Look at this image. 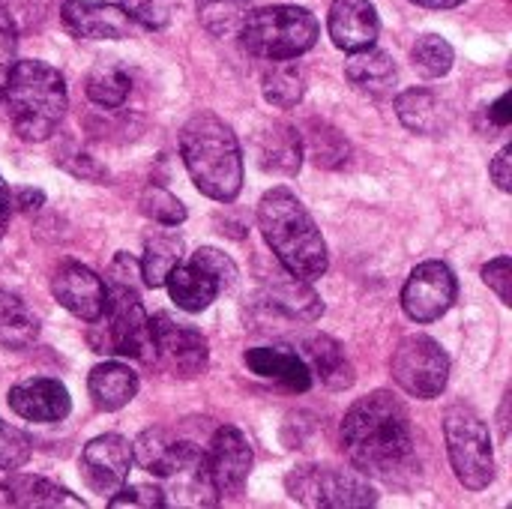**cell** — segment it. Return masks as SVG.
I'll return each instance as SVG.
<instances>
[{
    "label": "cell",
    "mask_w": 512,
    "mask_h": 509,
    "mask_svg": "<svg viewBox=\"0 0 512 509\" xmlns=\"http://www.w3.org/2000/svg\"><path fill=\"white\" fill-rule=\"evenodd\" d=\"M342 447L363 477L408 486L420 474L408 411L387 390L354 402L342 423Z\"/></svg>",
    "instance_id": "6da1fadb"
},
{
    "label": "cell",
    "mask_w": 512,
    "mask_h": 509,
    "mask_svg": "<svg viewBox=\"0 0 512 509\" xmlns=\"http://www.w3.org/2000/svg\"><path fill=\"white\" fill-rule=\"evenodd\" d=\"M180 156L195 189L231 204L243 189V153L234 129L213 111H201L180 129Z\"/></svg>",
    "instance_id": "7a4b0ae2"
},
{
    "label": "cell",
    "mask_w": 512,
    "mask_h": 509,
    "mask_svg": "<svg viewBox=\"0 0 512 509\" xmlns=\"http://www.w3.org/2000/svg\"><path fill=\"white\" fill-rule=\"evenodd\" d=\"M258 228L267 240V246L273 249L276 261L312 282V279H321L330 267V258H327V243L312 219V213L303 207V201L285 189V186H276L270 189L261 204H258Z\"/></svg>",
    "instance_id": "3957f363"
},
{
    "label": "cell",
    "mask_w": 512,
    "mask_h": 509,
    "mask_svg": "<svg viewBox=\"0 0 512 509\" xmlns=\"http://www.w3.org/2000/svg\"><path fill=\"white\" fill-rule=\"evenodd\" d=\"M0 102L6 105L12 129L24 141H45L60 126L69 96L63 75L42 60H21L12 66Z\"/></svg>",
    "instance_id": "277c9868"
},
{
    "label": "cell",
    "mask_w": 512,
    "mask_h": 509,
    "mask_svg": "<svg viewBox=\"0 0 512 509\" xmlns=\"http://www.w3.org/2000/svg\"><path fill=\"white\" fill-rule=\"evenodd\" d=\"M87 342L96 354L108 357H132L141 363H153V339L150 318L141 306V297L129 285L108 282L105 306L96 321H90Z\"/></svg>",
    "instance_id": "5b68a950"
},
{
    "label": "cell",
    "mask_w": 512,
    "mask_h": 509,
    "mask_svg": "<svg viewBox=\"0 0 512 509\" xmlns=\"http://www.w3.org/2000/svg\"><path fill=\"white\" fill-rule=\"evenodd\" d=\"M318 18L306 6L276 3L252 9L240 27V42L261 60H294L318 42Z\"/></svg>",
    "instance_id": "8992f818"
},
{
    "label": "cell",
    "mask_w": 512,
    "mask_h": 509,
    "mask_svg": "<svg viewBox=\"0 0 512 509\" xmlns=\"http://www.w3.org/2000/svg\"><path fill=\"white\" fill-rule=\"evenodd\" d=\"M444 438L456 480L468 492L489 489V483L495 480V456L486 420L468 405H453L444 414Z\"/></svg>",
    "instance_id": "52a82bcc"
},
{
    "label": "cell",
    "mask_w": 512,
    "mask_h": 509,
    "mask_svg": "<svg viewBox=\"0 0 512 509\" xmlns=\"http://www.w3.org/2000/svg\"><path fill=\"white\" fill-rule=\"evenodd\" d=\"M285 486H288V495L303 507L360 509L378 504V492L372 489L369 477H363L360 471L303 465L288 474Z\"/></svg>",
    "instance_id": "ba28073f"
},
{
    "label": "cell",
    "mask_w": 512,
    "mask_h": 509,
    "mask_svg": "<svg viewBox=\"0 0 512 509\" xmlns=\"http://www.w3.org/2000/svg\"><path fill=\"white\" fill-rule=\"evenodd\" d=\"M396 384L414 399H438L450 381L447 351L423 333L405 336L390 360Z\"/></svg>",
    "instance_id": "9c48e42d"
},
{
    "label": "cell",
    "mask_w": 512,
    "mask_h": 509,
    "mask_svg": "<svg viewBox=\"0 0 512 509\" xmlns=\"http://www.w3.org/2000/svg\"><path fill=\"white\" fill-rule=\"evenodd\" d=\"M150 339L153 360H162L174 375L195 378L207 369V339L192 324H180L168 312H159L150 318Z\"/></svg>",
    "instance_id": "30bf717a"
},
{
    "label": "cell",
    "mask_w": 512,
    "mask_h": 509,
    "mask_svg": "<svg viewBox=\"0 0 512 509\" xmlns=\"http://www.w3.org/2000/svg\"><path fill=\"white\" fill-rule=\"evenodd\" d=\"M456 294H459V285H456L453 270L441 261H426L408 276L402 288V309L411 321L432 324L450 312V306L456 303Z\"/></svg>",
    "instance_id": "8fae6325"
},
{
    "label": "cell",
    "mask_w": 512,
    "mask_h": 509,
    "mask_svg": "<svg viewBox=\"0 0 512 509\" xmlns=\"http://www.w3.org/2000/svg\"><path fill=\"white\" fill-rule=\"evenodd\" d=\"M204 465L219 498L240 495L252 471V447L246 435L234 426H219L210 447L204 450Z\"/></svg>",
    "instance_id": "7c38bea8"
},
{
    "label": "cell",
    "mask_w": 512,
    "mask_h": 509,
    "mask_svg": "<svg viewBox=\"0 0 512 509\" xmlns=\"http://www.w3.org/2000/svg\"><path fill=\"white\" fill-rule=\"evenodd\" d=\"M132 468V444L123 435H99L81 453V477L96 495H114Z\"/></svg>",
    "instance_id": "4fadbf2b"
},
{
    "label": "cell",
    "mask_w": 512,
    "mask_h": 509,
    "mask_svg": "<svg viewBox=\"0 0 512 509\" xmlns=\"http://www.w3.org/2000/svg\"><path fill=\"white\" fill-rule=\"evenodd\" d=\"M201 456H204L201 447H195L192 441H183L174 432L159 429V426L144 429L132 444V462H138L156 480H168V477L192 468Z\"/></svg>",
    "instance_id": "5bb4252c"
},
{
    "label": "cell",
    "mask_w": 512,
    "mask_h": 509,
    "mask_svg": "<svg viewBox=\"0 0 512 509\" xmlns=\"http://www.w3.org/2000/svg\"><path fill=\"white\" fill-rule=\"evenodd\" d=\"M60 21L75 39H126L132 18L102 0H66L60 6Z\"/></svg>",
    "instance_id": "9a60e30c"
},
{
    "label": "cell",
    "mask_w": 512,
    "mask_h": 509,
    "mask_svg": "<svg viewBox=\"0 0 512 509\" xmlns=\"http://www.w3.org/2000/svg\"><path fill=\"white\" fill-rule=\"evenodd\" d=\"M51 294L57 303L81 321H96L105 306V282L84 264H63L51 279Z\"/></svg>",
    "instance_id": "2e32d148"
},
{
    "label": "cell",
    "mask_w": 512,
    "mask_h": 509,
    "mask_svg": "<svg viewBox=\"0 0 512 509\" xmlns=\"http://www.w3.org/2000/svg\"><path fill=\"white\" fill-rule=\"evenodd\" d=\"M327 30L336 48L342 51H363L378 42L381 21L372 0H333L327 15Z\"/></svg>",
    "instance_id": "e0dca14e"
},
{
    "label": "cell",
    "mask_w": 512,
    "mask_h": 509,
    "mask_svg": "<svg viewBox=\"0 0 512 509\" xmlns=\"http://www.w3.org/2000/svg\"><path fill=\"white\" fill-rule=\"evenodd\" d=\"M9 408L30 423H60L72 411L69 390L54 378H30L9 390Z\"/></svg>",
    "instance_id": "ac0fdd59"
},
{
    "label": "cell",
    "mask_w": 512,
    "mask_h": 509,
    "mask_svg": "<svg viewBox=\"0 0 512 509\" xmlns=\"http://www.w3.org/2000/svg\"><path fill=\"white\" fill-rule=\"evenodd\" d=\"M255 162L261 171L276 177H294L303 165V138L291 123L273 120L255 135Z\"/></svg>",
    "instance_id": "d6986e66"
},
{
    "label": "cell",
    "mask_w": 512,
    "mask_h": 509,
    "mask_svg": "<svg viewBox=\"0 0 512 509\" xmlns=\"http://www.w3.org/2000/svg\"><path fill=\"white\" fill-rule=\"evenodd\" d=\"M264 306L291 318V321H318L324 315L321 297L309 288L306 279L294 273H276L264 279Z\"/></svg>",
    "instance_id": "ffe728a7"
},
{
    "label": "cell",
    "mask_w": 512,
    "mask_h": 509,
    "mask_svg": "<svg viewBox=\"0 0 512 509\" xmlns=\"http://www.w3.org/2000/svg\"><path fill=\"white\" fill-rule=\"evenodd\" d=\"M396 114L402 120L405 129L417 132V135H444L453 126V111L450 105L426 90V87H408L396 96Z\"/></svg>",
    "instance_id": "44dd1931"
},
{
    "label": "cell",
    "mask_w": 512,
    "mask_h": 509,
    "mask_svg": "<svg viewBox=\"0 0 512 509\" xmlns=\"http://www.w3.org/2000/svg\"><path fill=\"white\" fill-rule=\"evenodd\" d=\"M243 363L258 378L276 381L285 390L306 393L312 387V372H309L306 360L297 357V354H291V351H279V348H249L243 354Z\"/></svg>",
    "instance_id": "7402d4cb"
},
{
    "label": "cell",
    "mask_w": 512,
    "mask_h": 509,
    "mask_svg": "<svg viewBox=\"0 0 512 509\" xmlns=\"http://www.w3.org/2000/svg\"><path fill=\"white\" fill-rule=\"evenodd\" d=\"M303 354H306V366L312 375H318L324 381V387L330 390H348L354 384V366L345 357V348L333 339V336H309L303 342Z\"/></svg>",
    "instance_id": "603a6c76"
},
{
    "label": "cell",
    "mask_w": 512,
    "mask_h": 509,
    "mask_svg": "<svg viewBox=\"0 0 512 509\" xmlns=\"http://www.w3.org/2000/svg\"><path fill=\"white\" fill-rule=\"evenodd\" d=\"M87 390L99 411H120L138 396V375L123 363H99L90 369Z\"/></svg>",
    "instance_id": "cb8c5ba5"
},
{
    "label": "cell",
    "mask_w": 512,
    "mask_h": 509,
    "mask_svg": "<svg viewBox=\"0 0 512 509\" xmlns=\"http://www.w3.org/2000/svg\"><path fill=\"white\" fill-rule=\"evenodd\" d=\"M3 492H6L9 507H84V501L75 498L69 489L45 477H33V474H9V480L3 483Z\"/></svg>",
    "instance_id": "d4e9b609"
},
{
    "label": "cell",
    "mask_w": 512,
    "mask_h": 509,
    "mask_svg": "<svg viewBox=\"0 0 512 509\" xmlns=\"http://www.w3.org/2000/svg\"><path fill=\"white\" fill-rule=\"evenodd\" d=\"M345 78L369 96H387L396 84V63L387 51H378L375 45L351 51L345 63Z\"/></svg>",
    "instance_id": "484cf974"
},
{
    "label": "cell",
    "mask_w": 512,
    "mask_h": 509,
    "mask_svg": "<svg viewBox=\"0 0 512 509\" xmlns=\"http://www.w3.org/2000/svg\"><path fill=\"white\" fill-rule=\"evenodd\" d=\"M165 285H168V294H171V300L177 303V309H183V312H204L222 291H219V285L198 267V264H177L171 273H168V279H165Z\"/></svg>",
    "instance_id": "4316f807"
},
{
    "label": "cell",
    "mask_w": 512,
    "mask_h": 509,
    "mask_svg": "<svg viewBox=\"0 0 512 509\" xmlns=\"http://www.w3.org/2000/svg\"><path fill=\"white\" fill-rule=\"evenodd\" d=\"M36 336H39V321L24 306V300L9 291H0V348L24 351L36 342Z\"/></svg>",
    "instance_id": "83f0119b"
},
{
    "label": "cell",
    "mask_w": 512,
    "mask_h": 509,
    "mask_svg": "<svg viewBox=\"0 0 512 509\" xmlns=\"http://www.w3.org/2000/svg\"><path fill=\"white\" fill-rule=\"evenodd\" d=\"M183 261V240L177 234H153L144 243L141 255V279L150 288H162L168 273Z\"/></svg>",
    "instance_id": "f1b7e54d"
},
{
    "label": "cell",
    "mask_w": 512,
    "mask_h": 509,
    "mask_svg": "<svg viewBox=\"0 0 512 509\" xmlns=\"http://www.w3.org/2000/svg\"><path fill=\"white\" fill-rule=\"evenodd\" d=\"M198 21L210 36H234L240 33L246 15L252 12V0H195Z\"/></svg>",
    "instance_id": "f546056e"
},
{
    "label": "cell",
    "mask_w": 512,
    "mask_h": 509,
    "mask_svg": "<svg viewBox=\"0 0 512 509\" xmlns=\"http://www.w3.org/2000/svg\"><path fill=\"white\" fill-rule=\"evenodd\" d=\"M90 102L102 105V108H120L132 90V81L129 75L120 69V66H111V63H99L87 72V84H84Z\"/></svg>",
    "instance_id": "4dcf8cb0"
},
{
    "label": "cell",
    "mask_w": 512,
    "mask_h": 509,
    "mask_svg": "<svg viewBox=\"0 0 512 509\" xmlns=\"http://www.w3.org/2000/svg\"><path fill=\"white\" fill-rule=\"evenodd\" d=\"M264 99L276 108H294L303 102V75L288 60H273L264 72Z\"/></svg>",
    "instance_id": "1f68e13d"
},
{
    "label": "cell",
    "mask_w": 512,
    "mask_h": 509,
    "mask_svg": "<svg viewBox=\"0 0 512 509\" xmlns=\"http://www.w3.org/2000/svg\"><path fill=\"white\" fill-rule=\"evenodd\" d=\"M411 60L414 66L426 75V78H444L450 69H453V60H456V51L453 45L438 36V33H426L414 42L411 48Z\"/></svg>",
    "instance_id": "d6a6232c"
},
{
    "label": "cell",
    "mask_w": 512,
    "mask_h": 509,
    "mask_svg": "<svg viewBox=\"0 0 512 509\" xmlns=\"http://www.w3.org/2000/svg\"><path fill=\"white\" fill-rule=\"evenodd\" d=\"M141 213H144L147 219L165 225V228H177V225L186 222V207H183V201L174 198V195H171L168 189H162V186H147V189L141 192Z\"/></svg>",
    "instance_id": "836d02e7"
},
{
    "label": "cell",
    "mask_w": 512,
    "mask_h": 509,
    "mask_svg": "<svg viewBox=\"0 0 512 509\" xmlns=\"http://www.w3.org/2000/svg\"><path fill=\"white\" fill-rule=\"evenodd\" d=\"M192 264H198L216 285H219V291L225 294V291H231L234 288V282H237V264L222 252V249H213V246H201L195 255H192Z\"/></svg>",
    "instance_id": "e575fe53"
},
{
    "label": "cell",
    "mask_w": 512,
    "mask_h": 509,
    "mask_svg": "<svg viewBox=\"0 0 512 509\" xmlns=\"http://www.w3.org/2000/svg\"><path fill=\"white\" fill-rule=\"evenodd\" d=\"M177 0H120V9L147 30H162L171 24Z\"/></svg>",
    "instance_id": "d590c367"
},
{
    "label": "cell",
    "mask_w": 512,
    "mask_h": 509,
    "mask_svg": "<svg viewBox=\"0 0 512 509\" xmlns=\"http://www.w3.org/2000/svg\"><path fill=\"white\" fill-rule=\"evenodd\" d=\"M30 453H33L30 438L21 429H15V426L0 420V471L24 468L30 462Z\"/></svg>",
    "instance_id": "8d00e7d4"
},
{
    "label": "cell",
    "mask_w": 512,
    "mask_h": 509,
    "mask_svg": "<svg viewBox=\"0 0 512 509\" xmlns=\"http://www.w3.org/2000/svg\"><path fill=\"white\" fill-rule=\"evenodd\" d=\"M108 507L111 509H123V507H168L165 501V492L156 489V486H147V483H135V486H120L111 498H108Z\"/></svg>",
    "instance_id": "74e56055"
},
{
    "label": "cell",
    "mask_w": 512,
    "mask_h": 509,
    "mask_svg": "<svg viewBox=\"0 0 512 509\" xmlns=\"http://www.w3.org/2000/svg\"><path fill=\"white\" fill-rule=\"evenodd\" d=\"M15 51H18V27H15V18H12L6 0H0V96H3L6 78L15 66Z\"/></svg>",
    "instance_id": "f35d334b"
},
{
    "label": "cell",
    "mask_w": 512,
    "mask_h": 509,
    "mask_svg": "<svg viewBox=\"0 0 512 509\" xmlns=\"http://www.w3.org/2000/svg\"><path fill=\"white\" fill-rule=\"evenodd\" d=\"M483 282L501 297L504 306H512V261L510 255H501L483 267Z\"/></svg>",
    "instance_id": "ab89813d"
},
{
    "label": "cell",
    "mask_w": 512,
    "mask_h": 509,
    "mask_svg": "<svg viewBox=\"0 0 512 509\" xmlns=\"http://www.w3.org/2000/svg\"><path fill=\"white\" fill-rule=\"evenodd\" d=\"M336 141H342V135L336 132V129H330V126H324L321 123V129H318V123H312V135H309V153H312V159H315V165L321 168H336V165H342L333 153H330V144H336Z\"/></svg>",
    "instance_id": "60d3db41"
},
{
    "label": "cell",
    "mask_w": 512,
    "mask_h": 509,
    "mask_svg": "<svg viewBox=\"0 0 512 509\" xmlns=\"http://www.w3.org/2000/svg\"><path fill=\"white\" fill-rule=\"evenodd\" d=\"M108 279L117 282V285H129V288L138 291V282L135 279H141V264L132 261L126 252H117V258H114V264L108 270Z\"/></svg>",
    "instance_id": "b9f144b4"
},
{
    "label": "cell",
    "mask_w": 512,
    "mask_h": 509,
    "mask_svg": "<svg viewBox=\"0 0 512 509\" xmlns=\"http://www.w3.org/2000/svg\"><path fill=\"white\" fill-rule=\"evenodd\" d=\"M492 180L498 183L501 192H510L512 189V147H504L495 159H492V168H489Z\"/></svg>",
    "instance_id": "7bdbcfd3"
},
{
    "label": "cell",
    "mask_w": 512,
    "mask_h": 509,
    "mask_svg": "<svg viewBox=\"0 0 512 509\" xmlns=\"http://www.w3.org/2000/svg\"><path fill=\"white\" fill-rule=\"evenodd\" d=\"M489 117H492V123H495L498 129H507V126H510V93H504V96L489 108Z\"/></svg>",
    "instance_id": "ee69618b"
},
{
    "label": "cell",
    "mask_w": 512,
    "mask_h": 509,
    "mask_svg": "<svg viewBox=\"0 0 512 509\" xmlns=\"http://www.w3.org/2000/svg\"><path fill=\"white\" fill-rule=\"evenodd\" d=\"M45 204V192L42 189H21L15 195V207L18 210H39Z\"/></svg>",
    "instance_id": "f6af8a7d"
},
{
    "label": "cell",
    "mask_w": 512,
    "mask_h": 509,
    "mask_svg": "<svg viewBox=\"0 0 512 509\" xmlns=\"http://www.w3.org/2000/svg\"><path fill=\"white\" fill-rule=\"evenodd\" d=\"M9 216H12V195H9V186L0 174V240L9 228Z\"/></svg>",
    "instance_id": "bcb514c9"
},
{
    "label": "cell",
    "mask_w": 512,
    "mask_h": 509,
    "mask_svg": "<svg viewBox=\"0 0 512 509\" xmlns=\"http://www.w3.org/2000/svg\"><path fill=\"white\" fill-rule=\"evenodd\" d=\"M411 3L426 6V9H456V6H462L465 0H411Z\"/></svg>",
    "instance_id": "7dc6e473"
},
{
    "label": "cell",
    "mask_w": 512,
    "mask_h": 509,
    "mask_svg": "<svg viewBox=\"0 0 512 509\" xmlns=\"http://www.w3.org/2000/svg\"><path fill=\"white\" fill-rule=\"evenodd\" d=\"M0 507H9V504H6V492H3V486H0Z\"/></svg>",
    "instance_id": "c3c4849f"
}]
</instances>
